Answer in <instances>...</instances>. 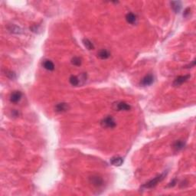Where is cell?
Wrapping results in <instances>:
<instances>
[{
  "label": "cell",
  "mask_w": 196,
  "mask_h": 196,
  "mask_svg": "<svg viewBox=\"0 0 196 196\" xmlns=\"http://www.w3.org/2000/svg\"><path fill=\"white\" fill-rule=\"evenodd\" d=\"M176 182H177V180H176V178H175V179L172 180V182H171L169 183V185H168V186H169V187H173V186L176 185Z\"/></svg>",
  "instance_id": "ffe728a7"
},
{
  "label": "cell",
  "mask_w": 196,
  "mask_h": 196,
  "mask_svg": "<svg viewBox=\"0 0 196 196\" xmlns=\"http://www.w3.org/2000/svg\"><path fill=\"white\" fill-rule=\"evenodd\" d=\"M136 16L135 14L132 13V12H129V13L126 14V22L128 23H130V24H132V25H133V24H136Z\"/></svg>",
  "instance_id": "8fae6325"
},
{
  "label": "cell",
  "mask_w": 196,
  "mask_h": 196,
  "mask_svg": "<svg viewBox=\"0 0 196 196\" xmlns=\"http://www.w3.org/2000/svg\"><path fill=\"white\" fill-rule=\"evenodd\" d=\"M185 142H183L182 140H176V142L173 143V149L175 151H180L181 149H182L185 147Z\"/></svg>",
  "instance_id": "30bf717a"
},
{
  "label": "cell",
  "mask_w": 196,
  "mask_h": 196,
  "mask_svg": "<svg viewBox=\"0 0 196 196\" xmlns=\"http://www.w3.org/2000/svg\"><path fill=\"white\" fill-rule=\"evenodd\" d=\"M111 163L115 166H120L123 163V159L121 157H113L111 159Z\"/></svg>",
  "instance_id": "5bb4252c"
},
{
  "label": "cell",
  "mask_w": 196,
  "mask_h": 196,
  "mask_svg": "<svg viewBox=\"0 0 196 196\" xmlns=\"http://www.w3.org/2000/svg\"><path fill=\"white\" fill-rule=\"evenodd\" d=\"M100 124H101V126H103L104 128L106 129L114 128V127L117 126L116 121L112 117H111V116H108V117H106L105 118H104V119L101 120V122H100Z\"/></svg>",
  "instance_id": "7a4b0ae2"
},
{
  "label": "cell",
  "mask_w": 196,
  "mask_h": 196,
  "mask_svg": "<svg viewBox=\"0 0 196 196\" xmlns=\"http://www.w3.org/2000/svg\"><path fill=\"white\" fill-rule=\"evenodd\" d=\"M172 8L173 9V11L176 13H178L180 12L181 9H182V3L179 1H174V2H171Z\"/></svg>",
  "instance_id": "7c38bea8"
},
{
  "label": "cell",
  "mask_w": 196,
  "mask_h": 196,
  "mask_svg": "<svg viewBox=\"0 0 196 196\" xmlns=\"http://www.w3.org/2000/svg\"><path fill=\"white\" fill-rule=\"evenodd\" d=\"M190 12H191V9H190V8H187V9L185 10V12H184V13H183V16H184V17H187V16H189L190 15Z\"/></svg>",
  "instance_id": "d6986e66"
},
{
  "label": "cell",
  "mask_w": 196,
  "mask_h": 196,
  "mask_svg": "<svg viewBox=\"0 0 196 196\" xmlns=\"http://www.w3.org/2000/svg\"><path fill=\"white\" fill-rule=\"evenodd\" d=\"M165 176H166V173L161 174L159 176H156V178H154L153 179H152V180H150L149 182L146 183L145 185H142V187L146 188V189H152V188L155 187L158 183L160 182H162V181L164 179Z\"/></svg>",
  "instance_id": "6da1fadb"
},
{
  "label": "cell",
  "mask_w": 196,
  "mask_h": 196,
  "mask_svg": "<svg viewBox=\"0 0 196 196\" xmlns=\"http://www.w3.org/2000/svg\"><path fill=\"white\" fill-rule=\"evenodd\" d=\"M69 109V106L68 104L66 103H60L58 104L54 107V110L58 113H63V112H66L68 111Z\"/></svg>",
  "instance_id": "52a82bcc"
},
{
  "label": "cell",
  "mask_w": 196,
  "mask_h": 196,
  "mask_svg": "<svg viewBox=\"0 0 196 196\" xmlns=\"http://www.w3.org/2000/svg\"><path fill=\"white\" fill-rule=\"evenodd\" d=\"M22 92L18 91V90L14 91L10 95V101H11V103H13V104H17V103L20 101V100L22 99Z\"/></svg>",
  "instance_id": "5b68a950"
},
{
  "label": "cell",
  "mask_w": 196,
  "mask_h": 196,
  "mask_svg": "<svg viewBox=\"0 0 196 196\" xmlns=\"http://www.w3.org/2000/svg\"><path fill=\"white\" fill-rule=\"evenodd\" d=\"M111 57V52L106 49H102L97 52V58L102 60H106Z\"/></svg>",
  "instance_id": "9c48e42d"
},
{
  "label": "cell",
  "mask_w": 196,
  "mask_h": 196,
  "mask_svg": "<svg viewBox=\"0 0 196 196\" xmlns=\"http://www.w3.org/2000/svg\"><path fill=\"white\" fill-rule=\"evenodd\" d=\"M190 75H184V76H178V77H176L175 79V81L173 82V84L175 86H179L181 84H182L183 83H185L186 81L190 78Z\"/></svg>",
  "instance_id": "8992f818"
},
{
  "label": "cell",
  "mask_w": 196,
  "mask_h": 196,
  "mask_svg": "<svg viewBox=\"0 0 196 196\" xmlns=\"http://www.w3.org/2000/svg\"><path fill=\"white\" fill-rule=\"evenodd\" d=\"M69 81H70L71 84L72 86H75V87L78 86L79 83H80V80H79L78 77L74 76V75L71 76L70 78H69Z\"/></svg>",
  "instance_id": "2e32d148"
},
{
  "label": "cell",
  "mask_w": 196,
  "mask_h": 196,
  "mask_svg": "<svg viewBox=\"0 0 196 196\" xmlns=\"http://www.w3.org/2000/svg\"><path fill=\"white\" fill-rule=\"evenodd\" d=\"M71 64L75 66H81L82 64V61L79 57H74L71 59Z\"/></svg>",
  "instance_id": "e0dca14e"
},
{
  "label": "cell",
  "mask_w": 196,
  "mask_h": 196,
  "mask_svg": "<svg viewBox=\"0 0 196 196\" xmlns=\"http://www.w3.org/2000/svg\"><path fill=\"white\" fill-rule=\"evenodd\" d=\"M43 67L47 71H53L54 69V64L52 61L50 60H45L42 64Z\"/></svg>",
  "instance_id": "4fadbf2b"
},
{
  "label": "cell",
  "mask_w": 196,
  "mask_h": 196,
  "mask_svg": "<svg viewBox=\"0 0 196 196\" xmlns=\"http://www.w3.org/2000/svg\"><path fill=\"white\" fill-rule=\"evenodd\" d=\"M83 44L85 46V47L88 50H94V45H93V43L90 41L89 39H83Z\"/></svg>",
  "instance_id": "9a60e30c"
},
{
  "label": "cell",
  "mask_w": 196,
  "mask_h": 196,
  "mask_svg": "<svg viewBox=\"0 0 196 196\" xmlns=\"http://www.w3.org/2000/svg\"><path fill=\"white\" fill-rule=\"evenodd\" d=\"M7 77H9V79L11 80H14V79L16 78V75L15 74V72L13 71H7L6 75H5Z\"/></svg>",
  "instance_id": "ac0fdd59"
},
{
  "label": "cell",
  "mask_w": 196,
  "mask_h": 196,
  "mask_svg": "<svg viewBox=\"0 0 196 196\" xmlns=\"http://www.w3.org/2000/svg\"><path fill=\"white\" fill-rule=\"evenodd\" d=\"M153 82H154L153 75H147L141 80V81H140V85L143 86V87H146V86L151 85Z\"/></svg>",
  "instance_id": "277c9868"
},
{
  "label": "cell",
  "mask_w": 196,
  "mask_h": 196,
  "mask_svg": "<svg viewBox=\"0 0 196 196\" xmlns=\"http://www.w3.org/2000/svg\"><path fill=\"white\" fill-rule=\"evenodd\" d=\"M89 182L94 187L99 189L104 186V179L99 176H92L89 178Z\"/></svg>",
  "instance_id": "3957f363"
},
{
  "label": "cell",
  "mask_w": 196,
  "mask_h": 196,
  "mask_svg": "<svg viewBox=\"0 0 196 196\" xmlns=\"http://www.w3.org/2000/svg\"><path fill=\"white\" fill-rule=\"evenodd\" d=\"M115 109L117 111H130L131 109V106L130 104H128L126 102H119L117 104H115Z\"/></svg>",
  "instance_id": "ba28073f"
}]
</instances>
